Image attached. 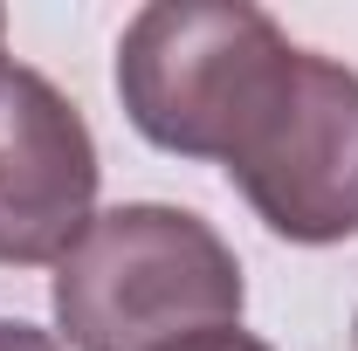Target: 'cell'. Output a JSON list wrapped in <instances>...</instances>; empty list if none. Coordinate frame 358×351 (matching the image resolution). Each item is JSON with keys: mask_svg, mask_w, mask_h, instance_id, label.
<instances>
[{"mask_svg": "<svg viewBox=\"0 0 358 351\" xmlns=\"http://www.w3.org/2000/svg\"><path fill=\"white\" fill-rule=\"evenodd\" d=\"M48 303L69 351H159L214 324H241L248 282L214 220L131 200L83 227V241L55 262Z\"/></svg>", "mask_w": 358, "mask_h": 351, "instance_id": "6da1fadb", "label": "cell"}, {"mask_svg": "<svg viewBox=\"0 0 358 351\" xmlns=\"http://www.w3.org/2000/svg\"><path fill=\"white\" fill-rule=\"evenodd\" d=\"M296 42L248 0H152L117 35V96L138 138L221 166Z\"/></svg>", "mask_w": 358, "mask_h": 351, "instance_id": "7a4b0ae2", "label": "cell"}, {"mask_svg": "<svg viewBox=\"0 0 358 351\" xmlns=\"http://www.w3.org/2000/svg\"><path fill=\"white\" fill-rule=\"evenodd\" d=\"M221 173L262 214L268 234L296 248H331L358 234V69L296 48L262 110L227 145Z\"/></svg>", "mask_w": 358, "mask_h": 351, "instance_id": "3957f363", "label": "cell"}, {"mask_svg": "<svg viewBox=\"0 0 358 351\" xmlns=\"http://www.w3.org/2000/svg\"><path fill=\"white\" fill-rule=\"evenodd\" d=\"M96 138L28 62H0V268L62 262L96 220Z\"/></svg>", "mask_w": 358, "mask_h": 351, "instance_id": "277c9868", "label": "cell"}, {"mask_svg": "<svg viewBox=\"0 0 358 351\" xmlns=\"http://www.w3.org/2000/svg\"><path fill=\"white\" fill-rule=\"evenodd\" d=\"M159 351H275V345H262V338H255V331H241V324H214V331H193V338L159 345Z\"/></svg>", "mask_w": 358, "mask_h": 351, "instance_id": "5b68a950", "label": "cell"}, {"mask_svg": "<svg viewBox=\"0 0 358 351\" xmlns=\"http://www.w3.org/2000/svg\"><path fill=\"white\" fill-rule=\"evenodd\" d=\"M0 351H62L55 331H35V324H21V317H0Z\"/></svg>", "mask_w": 358, "mask_h": 351, "instance_id": "8992f818", "label": "cell"}, {"mask_svg": "<svg viewBox=\"0 0 358 351\" xmlns=\"http://www.w3.org/2000/svg\"><path fill=\"white\" fill-rule=\"evenodd\" d=\"M0 62H7V14H0Z\"/></svg>", "mask_w": 358, "mask_h": 351, "instance_id": "52a82bcc", "label": "cell"}]
</instances>
